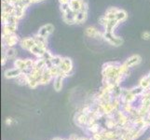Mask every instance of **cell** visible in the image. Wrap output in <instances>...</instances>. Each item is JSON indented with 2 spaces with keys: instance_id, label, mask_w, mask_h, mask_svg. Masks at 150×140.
<instances>
[{
  "instance_id": "cell-1",
  "label": "cell",
  "mask_w": 150,
  "mask_h": 140,
  "mask_svg": "<svg viewBox=\"0 0 150 140\" xmlns=\"http://www.w3.org/2000/svg\"><path fill=\"white\" fill-rule=\"evenodd\" d=\"M103 38L105 39L106 42L116 47L120 46L123 43V39L120 37H117V36H116L113 32H105V31H103Z\"/></svg>"
},
{
  "instance_id": "cell-2",
  "label": "cell",
  "mask_w": 150,
  "mask_h": 140,
  "mask_svg": "<svg viewBox=\"0 0 150 140\" xmlns=\"http://www.w3.org/2000/svg\"><path fill=\"white\" fill-rule=\"evenodd\" d=\"M2 42L3 45L6 47H14L18 42H20V39L16 34L2 35Z\"/></svg>"
},
{
  "instance_id": "cell-3",
  "label": "cell",
  "mask_w": 150,
  "mask_h": 140,
  "mask_svg": "<svg viewBox=\"0 0 150 140\" xmlns=\"http://www.w3.org/2000/svg\"><path fill=\"white\" fill-rule=\"evenodd\" d=\"M59 67L62 72H64V73L69 76L72 69H73V63H72V60L70 58H68V57H64L63 63L61 64V65Z\"/></svg>"
},
{
  "instance_id": "cell-4",
  "label": "cell",
  "mask_w": 150,
  "mask_h": 140,
  "mask_svg": "<svg viewBox=\"0 0 150 140\" xmlns=\"http://www.w3.org/2000/svg\"><path fill=\"white\" fill-rule=\"evenodd\" d=\"M53 31H54V26H53V25L51 24V23H47V24L43 25L42 27L39 28L38 34L39 36H41V37H44L46 38H48L49 36L53 33Z\"/></svg>"
},
{
  "instance_id": "cell-5",
  "label": "cell",
  "mask_w": 150,
  "mask_h": 140,
  "mask_svg": "<svg viewBox=\"0 0 150 140\" xmlns=\"http://www.w3.org/2000/svg\"><path fill=\"white\" fill-rule=\"evenodd\" d=\"M19 44L22 49L30 51V50L35 45V39L33 38V37L32 38H23V39L20 40Z\"/></svg>"
},
{
  "instance_id": "cell-6",
  "label": "cell",
  "mask_w": 150,
  "mask_h": 140,
  "mask_svg": "<svg viewBox=\"0 0 150 140\" xmlns=\"http://www.w3.org/2000/svg\"><path fill=\"white\" fill-rule=\"evenodd\" d=\"M85 34L90 38H103V32H101L94 26H89L85 30Z\"/></svg>"
},
{
  "instance_id": "cell-7",
  "label": "cell",
  "mask_w": 150,
  "mask_h": 140,
  "mask_svg": "<svg viewBox=\"0 0 150 140\" xmlns=\"http://www.w3.org/2000/svg\"><path fill=\"white\" fill-rule=\"evenodd\" d=\"M76 12L73 11L71 9L64 13H63V20L67 24H75L76 23Z\"/></svg>"
},
{
  "instance_id": "cell-8",
  "label": "cell",
  "mask_w": 150,
  "mask_h": 140,
  "mask_svg": "<svg viewBox=\"0 0 150 140\" xmlns=\"http://www.w3.org/2000/svg\"><path fill=\"white\" fill-rule=\"evenodd\" d=\"M48 49L46 47H41L39 45L35 44L32 49L30 50V53H32L34 56H35L37 58H42L43 54L45 53V51L47 50Z\"/></svg>"
},
{
  "instance_id": "cell-9",
  "label": "cell",
  "mask_w": 150,
  "mask_h": 140,
  "mask_svg": "<svg viewBox=\"0 0 150 140\" xmlns=\"http://www.w3.org/2000/svg\"><path fill=\"white\" fill-rule=\"evenodd\" d=\"M21 74H22V71L16 68V67H13V68H9L5 71L4 76L6 79L11 80V79H17Z\"/></svg>"
},
{
  "instance_id": "cell-10",
  "label": "cell",
  "mask_w": 150,
  "mask_h": 140,
  "mask_svg": "<svg viewBox=\"0 0 150 140\" xmlns=\"http://www.w3.org/2000/svg\"><path fill=\"white\" fill-rule=\"evenodd\" d=\"M54 79L52 74L50 73V71L49 69V67H46V68L43 70L42 76H41V80H40V84H48L51 81V80Z\"/></svg>"
},
{
  "instance_id": "cell-11",
  "label": "cell",
  "mask_w": 150,
  "mask_h": 140,
  "mask_svg": "<svg viewBox=\"0 0 150 140\" xmlns=\"http://www.w3.org/2000/svg\"><path fill=\"white\" fill-rule=\"evenodd\" d=\"M141 60H142L141 57L138 54H136V55H132L131 57H129V58L124 62V64H125L128 67H132V66L137 65L138 64H140Z\"/></svg>"
},
{
  "instance_id": "cell-12",
  "label": "cell",
  "mask_w": 150,
  "mask_h": 140,
  "mask_svg": "<svg viewBox=\"0 0 150 140\" xmlns=\"http://www.w3.org/2000/svg\"><path fill=\"white\" fill-rule=\"evenodd\" d=\"M2 53H5L7 57L9 59H14L17 55V50L13 47H6L2 45Z\"/></svg>"
},
{
  "instance_id": "cell-13",
  "label": "cell",
  "mask_w": 150,
  "mask_h": 140,
  "mask_svg": "<svg viewBox=\"0 0 150 140\" xmlns=\"http://www.w3.org/2000/svg\"><path fill=\"white\" fill-rule=\"evenodd\" d=\"M25 8L22 7V6H18V5H16V6H14V10H13V13L12 15L13 16L16 17L18 20L20 19H22L23 16H24V14H25Z\"/></svg>"
},
{
  "instance_id": "cell-14",
  "label": "cell",
  "mask_w": 150,
  "mask_h": 140,
  "mask_svg": "<svg viewBox=\"0 0 150 140\" xmlns=\"http://www.w3.org/2000/svg\"><path fill=\"white\" fill-rule=\"evenodd\" d=\"M120 23L116 19L114 20H108V22L106 23V25L103 28H105V32H113L114 33V29L117 27V25Z\"/></svg>"
},
{
  "instance_id": "cell-15",
  "label": "cell",
  "mask_w": 150,
  "mask_h": 140,
  "mask_svg": "<svg viewBox=\"0 0 150 140\" xmlns=\"http://www.w3.org/2000/svg\"><path fill=\"white\" fill-rule=\"evenodd\" d=\"M70 9L75 12H79L81 10V5H82V0H70L69 2Z\"/></svg>"
},
{
  "instance_id": "cell-16",
  "label": "cell",
  "mask_w": 150,
  "mask_h": 140,
  "mask_svg": "<svg viewBox=\"0 0 150 140\" xmlns=\"http://www.w3.org/2000/svg\"><path fill=\"white\" fill-rule=\"evenodd\" d=\"M14 10V5L9 4L6 1H3L2 0V13H7L12 15Z\"/></svg>"
},
{
  "instance_id": "cell-17",
  "label": "cell",
  "mask_w": 150,
  "mask_h": 140,
  "mask_svg": "<svg viewBox=\"0 0 150 140\" xmlns=\"http://www.w3.org/2000/svg\"><path fill=\"white\" fill-rule=\"evenodd\" d=\"M33 38L35 39V42L37 45H39L41 47H46L47 48V38H44V37H41V36H39L38 34H35L33 36Z\"/></svg>"
},
{
  "instance_id": "cell-18",
  "label": "cell",
  "mask_w": 150,
  "mask_h": 140,
  "mask_svg": "<svg viewBox=\"0 0 150 140\" xmlns=\"http://www.w3.org/2000/svg\"><path fill=\"white\" fill-rule=\"evenodd\" d=\"M64 77H62V76H58V77H54L53 87H54V89H55L57 92L61 91V90H62V88H63V81H64Z\"/></svg>"
},
{
  "instance_id": "cell-19",
  "label": "cell",
  "mask_w": 150,
  "mask_h": 140,
  "mask_svg": "<svg viewBox=\"0 0 150 140\" xmlns=\"http://www.w3.org/2000/svg\"><path fill=\"white\" fill-rule=\"evenodd\" d=\"M118 10V9L117 8H108L106 9V12L105 14V16L106 17L107 20H114V19H116V13L117 11Z\"/></svg>"
},
{
  "instance_id": "cell-20",
  "label": "cell",
  "mask_w": 150,
  "mask_h": 140,
  "mask_svg": "<svg viewBox=\"0 0 150 140\" xmlns=\"http://www.w3.org/2000/svg\"><path fill=\"white\" fill-rule=\"evenodd\" d=\"M88 18V12L79 11L76 15V23H83Z\"/></svg>"
},
{
  "instance_id": "cell-21",
  "label": "cell",
  "mask_w": 150,
  "mask_h": 140,
  "mask_svg": "<svg viewBox=\"0 0 150 140\" xmlns=\"http://www.w3.org/2000/svg\"><path fill=\"white\" fill-rule=\"evenodd\" d=\"M128 17L127 12L124 9H118L117 13H116V20L117 21L118 23H122L124 22Z\"/></svg>"
},
{
  "instance_id": "cell-22",
  "label": "cell",
  "mask_w": 150,
  "mask_h": 140,
  "mask_svg": "<svg viewBox=\"0 0 150 140\" xmlns=\"http://www.w3.org/2000/svg\"><path fill=\"white\" fill-rule=\"evenodd\" d=\"M63 60H64V57H62L60 55H53V57L51 58L50 62H51V65H52L60 66L61 64L63 63Z\"/></svg>"
},
{
  "instance_id": "cell-23",
  "label": "cell",
  "mask_w": 150,
  "mask_h": 140,
  "mask_svg": "<svg viewBox=\"0 0 150 140\" xmlns=\"http://www.w3.org/2000/svg\"><path fill=\"white\" fill-rule=\"evenodd\" d=\"M139 86H141L144 90L148 89L149 86H150V81H149V80H148L147 76H144V77H142L141 80H140V82H139Z\"/></svg>"
},
{
  "instance_id": "cell-24",
  "label": "cell",
  "mask_w": 150,
  "mask_h": 140,
  "mask_svg": "<svg viewBox=\"0 0 150 140\" xmlns=\"http://www.w3.org/2000/svg\"><path fill=\"white\" fill-rule=\"evenodd\" d=\"M53 55H54V54H52V53H51L49 50H47L45 51V53L43 54L42 58H43L45 61H50V60H51V58H52V57H53Z\"/></svg>"
},
{
  "instance_id": "cell-25",
  "label": "cell",
  "mask_w": 150,
  "mask_h": 140,
  "mask_svg": "<svg viewBox=\"0 0 150 140\" xmlns=\"http://www.w3.org/2000/svg\"><path fill=\"white\" fill-rule=\"evenodd\" d=\"M60 9H61L62 13H64L66 11H68V10L70 9L69 3L68 4H60Z\"/></svg>"
},
{
  "instance_id": "cell-26",
  "label": "cell",
  "mask_w": 150,
  "mask_h": 140,
  "mask_svg": "<svg viewBox=\"0 0 150 140\" xmlns=\"http://www.w3.org/2000/svg\"><path fill=\"white\" fill-rule=\"evenodd\" d=\"M88 9H89V5L86 0H82V5H81V10L80 11H84L88 12Z\"/></svg>"
},
{
  "instance_id": "cell-27",
  "label": "cell",
  "mask_w": 150,
  "mask_h": 140,
  "mask_svg": "<svg viewBox=\"0 0 150 140\" xmlns=\"http://www.w3.org/2000/svg\"><path fill=\"white\" fill-rule=\"evenodd\" d=\"M107 22H108V20L106 19V17L105 16V15L99 18V24L102 25L103 27H105V26L106 23H107Z\"/></svg>"
},
{
  "instance_id": "cell-28",
  "label": "cell",
  "mask_w": 150,
  "mask_h": 140,
  "mask_svg": "<svg viewBox=\"0 0 150 140\" xmlns=\"http://www.w3.org/2000/svg\"><path fill=\"white\" fill-rule=\"evenodd\" d=\"M8 61V58L7 57L6 53H2V57H1V65H5Z\"/></svg>"
},
{
  "instance_id": "cell-29",
  "label": "cell",
  "mask_w": 150,
  "mask_h": 140,
  "mask_svg": "<svg viewBox=\"0 0 150 140\" xmlns=\"http://www.w3.org/2000/svg\"><path fill=\"white\" fill-rule=\"evenodd\" d=\"M142 38L144 40H149L150 39V32H148V31H144V32L142 34Z\"/></svg>"
},
{
  "instance_id": "cell-30",
  "label": "cell",
  "mask_w": 150,
  "mask_h": 140,
  "mask_svg": "<svg viewBox=\"0 0 150 140\" xmlns=\"http://www.w3.org/2000/svg\"><path fill=\"white\" fill-rule=\"evenodd\" d=\"M3 1H6V2H8V3H9V4H11V5H16V3H17V0H3Z\"/></svg>"
},
{
  "instance_id": "cell-31",
  "label": "cell",
  "mask_w": 150,
  "mask_h": 140,
  "mask_svg": "<svg viewBox=\"0 0 150 140\" xmlns=\"http://www.w3.org/2000/svg\"><path fill=\"white\" fill-rule=\"evenodd\" d=\"M6 123H7V125H11V123H12V119H11V118H8V119H7V121H6Z\"/></svg>"
},
{
  "instance_id": "cell-32",
  "label": "cell",
  "mask_w": 150,
  "mask_h": 140,
  "mask_svg": "<svg viewBox=\"0 0 150 140\" xmlns=\"http://www.w3.org/2000/svg\"><path fill=\"white\" fill-rule=\"evenodd\" d=\"M60 4H68L70 2V0H59Z\"/></svg>"
},
{
  "instance_id": "cell-33",
  "label": "cell",
  "mask_w": 150,
  "mask_h": 140,
  "mask_svg": "<svg viewBox=\"0 0 150 140\" xmlns=\"http://www.w3.org/2000/svg\"><path fill=\"white\" fill-rule=\"evenodd\" d=\"M42 1H44V0H31V2H32V4L39 3V2H42Z\"/></svg>"
},
{
  "instance_id": "cell-34",
  "label": "cell",
  "mask_w": 150,
  "mask_h": 140,
  "mask_svg": "<svg viewBox=\"0 0 150 140\" xmlns=\"http://www.w3.org/2000/svg\"><path fill=\"white\" fill-rule=\"evenodd\" d=\"M146 76H147V77H148V80H149V81H150V72H149V73H148V74H147Z\"/></svg>"
}]
</instances>
